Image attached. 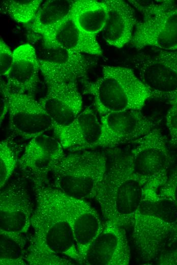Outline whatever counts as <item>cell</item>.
<instances>
[{
  "label": "cell",
  "instance_id": "6da1fadb",
  "mask_svg": "<svg viewBox=\"0 0 177 265\" xmlns=\"http://www.w3.org/2000/svg\"><path fill=\"white\" fill-rule=\"evenodd\" d=\"M36 206L32 216L33 233L28 240L25 260L30 265L82 264L69 224L58 208L34 188Z\"/></svg>",
  "mask_w": 177,
  "mask_h": 265
},
{
  "label": "cell",
  "instance_id": "7a4b0ae2",
  "mask_svg": "<svg viewBox=\"0 0 177 265\" xmlns=\"http://www.w3.org/2000/svg\"><path fill=\"white\" fill-rule=\"evenodd\" d=\"M85 93L92 96L97 113L140 111L152 95L131 68L104 66L101 75L88 83Z\"/></svg>",
  "mask_w": 177,
  "mask_h": 265
},
{
  "label": "cell",
  "instance_id": "3957f363",
  "mask_svg": "<svg viewBox=\"0 0 177 265\" xmlns=\"http://www.w3.org/2000/svg\"><path fill=\"white\" fill-rule=\"evenodd\" d=\"M143 197V185L132 172L127 155L115 156L96 199L105 221L124 228L131 226Z\"/></svg>",
  "mask_w": 177,
  "mask_h": 265
},
{
  "label": "cell",
  "instance_id": "277c9868",
  "mask_svg": "<svg viewBox=\"0 0 177 265\" xmlns=\"http://www.w3.org/2000/svg\"><path fill=\"white\" fill-rule=\"evenodd\" d=\"M177 224V205L159 193L143 195L131 226L134 244L143 260L155 259Z\"/></svg>",
  "mask_w": 177,
  "mask_h": 265
},
{
  "label": "cell",
  "instance_id": "5b68a950",
  "mask_svg": "<svg viewBox=\"0 0 177 265\" xmlns=\"http://www.w3.org/2000/svg\"><path fill=\"white\" fill-rule=\"evenodd\" d=\"M108 167L106 156L83 150L65 154L51 172L52 187L83 199H96L102 190Z\"/></svg>",
  "mask_w": 177,
  "mask_h": 265
},
{
  "label": "cell",
  "instance_id": "8992f818",
  "mask_svg": "<svg viewBox=\"0 0 177 265\" xmlns=\"http://www.w3.org/2000/svg\"><path fill=\"white\" fill-rule=\"evenodd\" d=\"M129 2L142 15L130 42L132 46L138 49L153 47L161 50H176L177 7L172 1Z\"/></svg>",
  "mask_w": 177,
  "mask_h": 265
},
{
  "label": "cell",
  "instance_id": "52a82bcc",
  "mask_svg": "<svg viewBox=\"0 0 177 265\" xmlns=\"http://www.w3.org/2000/svg\"><path fill=\"white\" fill-rule=\"evenodd\" d=\"M133 143L136 145L127 155L132 172L144 190L158 192L168 178L171 162L164 135L155 127Z\"/></svg>",
  "mask_w": 177,
  "mask_h": 265
},
{
  "label": "cell",
  "instance_id": "ba28073f",
  "mask_svg": "<svg viewBox=\"0 0 177 265\" xmlns=\"http://www.w3.org/2000/svg\"><path fill=\"white\" fill-rule=\"evenodd\" d=\"M55 205L72 229L78 252L83 259L104 227L96 210L86 200L69 195L52 186H34Z\"/></svg>",
  "mask_w": 177,
  "mask_h": 265
},
{
  "label": "cell",
  "instance_id": "9c48e42d",
  "mask_svg": "<svg viewBox=\"0 0 177 265\" xmlns=\"http://www.w3.org/2000/svg\"><path fill=\"white\" fill-rule=\"evenodd\" d=\"M132 66L152 97L177 99V50L138 55L132 59Z\"/></svg>",
  "mask_w": 177,
  "mask_h": 265
},
{
  "label": "cell",
  "instance_id": "30bf717a",
  "mask_svg": "<svg viewBox=\"0 0 177 265\" xmlns=\"http://www.w3.org/2000/svg\"><path fill=\"white\" fill-rule=\"evenodd\" d=\"M9 125L15 135L29 140L53 129L52 119L33 95L9 88Z\"/></svg>",
  "mask_w": 177,
  "mask_h": 265
},
{
  "label": "cell",
  "instance_id": "8fae6325",
  "mask_svg": "<svg viewBox=\"0 0 177 265\" xmlns=\"http://www.w3.org/2000/svg\"><path fill=\"white\" fill-rule=\"evenodd\" d=\"M64 149L55 137L43 134L26 144L18 165L34 186L44 184L50 173L64 156Z\"/></svg>",
  "mask_w": 177,
  "mask_h": 265
},
{
  "label": "cell",
  "instance_id": "7c38bea8",
  "mask_svg": "<svg viewBox=\"0 0 177 265\" xmlns=\"http://www.w3.org/2000/svg\"><path fill=\"white\" fill-rule=\"evenodd\" d=\"M100 135L96 148H112L134 141L155 127L140 111L127 110L100 117Z\"/></svg>",
  "mask_w": 177,
  "mask_h": 265
},
{
  "label": "cell",
  "instance_id": "4fadbf2b",
  "mask_svg": "<svg viewBox=\"0 0 177 265\" xmlns=\"http://www.w3.org/2000/svg\"><path fill=\"white\" fill-rule=\"evenodd\" d=\"M1 190L0 232L25 234L34 211L25 181L17 178Z\"/></svg>",
  "mask_w": 177,
  "mask_h": 265
},
{
  "label": "cell",
  "instance_id": "5bb4252c",
  "mask_svg": "<svg viewBox=\"0 0 177 265\" xmlns=\"http://www.w3.org/2000/svg\"><path fill=\"white\" fill-rule=\"evenodd\" d=\"M130 246L124 228L108 221L88 250L82 264L128 265Z\"/></svg>",
  "mask_w": 177,
  "mask_h": 265
},
{
  "label": "cell",
  "instance_id": "9a60e30c",
  "mask_svg": "<svg viewBox=\"0 0 177 265\" xmlns=\"http://www.w3.org/2000/svg\"><path fill=\"white\" fill-rule=\"evenodd\" d=\"M39 62L45 83L77 82L86 75L93 64L84 54L61 47L45 48L43 58Z\"/></svg>",
  "mask_w": 177,
  "mask_h": 265
},
{
  "label": "cell",
  "instance_id": "2e32d148",
  "mask_svg": "<svg viewBox=\"0 0 177 265\" xmlns=\"http://www.w3.org/2000/svg\"><path fill=\"white\" fill-rule=\"evenodd\" d=\"M46 84L47 93L39 100L40 104L54 125L69 124L82 111L83 99L77 82H50Z\"/></svg>",
  "mask_w": 177,
  "mask_h": 265
},
{
  "label": "cell",
  "instance_id": "e0dca14e",
  "mask_svg": "<svg viewBox=\"0 0 177 265\" xmlns=\"http://www.w3.org/2000/svg\"><path fill=\"white\" fill-rule=\"evenodd\" d=\"M101 130L96 113L88 107L69 124L54 125V137L64 150L71 152L91 150L96 148Z\"/></svg>",
  "mask_w": 177,
  "mask_h": 265
},
{
  "label": "cell",
  "instance_id": "ac0fdd59",
  "mask_svg": "<svg viewBox=\"0 0 177 265\" xmlns=\"http://www.w3.org/2000/svg\"><path fill=\"white\" fill-rule=\"evenodd\" d=\"M13 52V63L6 77V84L11 89L33 95L39 82L40 71L36 49L25 43L17 46Z\"/></svg>",
  "mask_w": 177,
  "mask_h": 265
},
{
  "label": "cell",
  "instance_id": "d6986e66",
  "mask_svg": "<svg viewBox=\"0 0 177 265\" xmlns=\"http://www.w3.org/2000/svg\"><path fill=\"white\" fill-rule=\"evenodd\" d=\"M108 17L102 31L105 41L116 48L130 43L137 22L132 5L122 0H104Z\"/></svg>",
  "mask_w": 177,
  "mask_h": 265
},
{
  "label": "cell",
  "instance_id": "ffe728a7",
  "mask_svg": "<svg viewBox=\"0 0 177 265\" xmlns=\"http://www.w3.org/2000/svg\"><path fill=\"white\" fill-rule=\"evenodd\" d=\"M45 48L61 47L71 51L100 56L101 47L96 36L87 35L75 24L70 16L53 32L43 37Z\"/></svg>",
  "mask_w": 177,
  "mask_h": 265
},
{
  "label": "cell",
  "instance_id": "44dd1931",
  "mask_svg": "<svg viewBox=\"0 0 177 265\" xmlns=\"http://www.w3.org/2000/svg\"><path fill=\"white\" fill-rule=\"evenodd\" d=\"M75 24L83 33L93 36L102 32L108 17L104 1H72L70 13Z\"/></svg>",
  "mask_w": 177,
  "mask_h": 265
},
{
  "label": "cell",
  "instance_id": "7402d4cb",
  "mask_svg": "<svg viewBox=\"0 0 177 265\" xmlns=\"http://www.w3.org/2000/svg\"><path fill=\"white\" fill-rule=\"evenodd\" d=\"M72 1L48 0L42 3L30 29L42 38L48 36L69 16Z\"/></svg>",
  "mask_w": 177,
  "mask_h": 265
},
{
  "label": "cell",
  "instance_id": "603a6c76",
  "mask_svg": "<svg viewBox=\"0 0 177 265\" xmlns=\"http://www.w3.org/2000/svg\"><path fill=\"white\" fill-rule=\"evenodd\" d=\"M0 264H27L25 260L26 237L24 234L0 232Z\"/></svg>",
  "mask_w": 177,
  "mask_h": 265
},
{
  "label": "cell",
  "instance_id": "cb8c5ba5",
  "mask_svg": "<svg viewBox=\"0 0 177 265\" xmlns=\"http://www.w3.org/2000/svg\"><path fill=\"white\" fill-rule=\"evenodd\" d=\"M42 3V0H6L1 3V8L17 22L26 24L34 20Z\"/></svg>",
  "mask_w": 177,
  "mask_h": 265
},
{
  "label": "cell",
  "instance_id": "d4e9b609",
  "mask_svg": "<svg viewBox=\"0 0 177 265\" xmlns=\"http://www.w3.org/2000/svg\"><path fill=\"white\" fill-rule=\"evenodd\" d=\"M18 144L11 137L0 142L1 189L5 186L18 165Z\"/></svg>",
  "mask_w": 177,
  "mask_h": 265
},
{
  "label": "cell",
  "instance_id": "484cf974",
  "mask_svg": "<svg viewBox=\"0 0 177 265\" xmlns=\"http://www.w3.org/2000/svg\"><path fill=\"white\" fill-rule=\"evenodd\" d=\"M171 106L165 116L170 143L177 146V99L170 101Z\"/></svg>",
  "mask_w": 177,
  "mask_h": 265
},
{
  "label": "cell",
  "instance_id": "4316f807",
  "mask_svg": "<svg viewBox=\"0 0 177 265\" xmlns=\"http://www.w3.org/2000/svg\"><path fill=\"white\" fill-rule=\"evenodd\" d=\"M158 193L160 196L172 200L177 205V168L168 175Z\"/></svg>",
  "mask_w": 177,
  "mask_h": 265
},
{
  "label": "cell",
  "instance_id": "83f0119b",
  "mask_svg": "<svg viewBox=\"0 0 177 265\" xmlns=\"http://www.w3.org/2000/svg\"><path fill=\"white\" fill-rule=\"evenodd\" d=\"M13 61V52L8 44L0 39V73L1 76L8 74Z\"/></svg>",
  "mask_w": 177,
  "mask_h": 265
},
{
  "label": "cell",
  "instance_id": "f1b7e54d",
  "mask_svg": "<svg viewBox=\"0 0 177 265\" xmlns=\"http://www.w3.org/2000/svg\"><path fill=\"white\" fill-rule=\"evenodd\" d=\"M9 88L6 83L2 80H1L0 88V98H1V108H0V119L1 124L4 119L6 115L8 114L9 107Z\"/></svg>",
  "mask_w": 177,
  "mask_h": 265
},
{
  "label": "cell",
  "instance_id": "f546056e",
  "mask_svg": "<svg viewBox=\"0 0 177 265\" xmlns=\"http://www.w3.org/2000/svg\"><path fill=\"white\" fill-rule=\"evenodd\" d=\"M158 263L161 264H177V250L162 255L159 258Z\"/></svg>",
  "mask_w": 177,
  "mask_h": 265
},
{
  "label": "cell",
  "instance_id": "4dcf8cb0",
  "mask_svg": "<svg viewBox=\"0 0 177 265\" xmlns=\"http://www.w3.org/2000/svg\"><path fill=\"white\" fill-rule=\"evenodd\" d=\"M170 237L173 241H177V224L174 226Z\"/></svg>",
  "mask_w": 177,
  "mask_h": 265
}]
</instances>
